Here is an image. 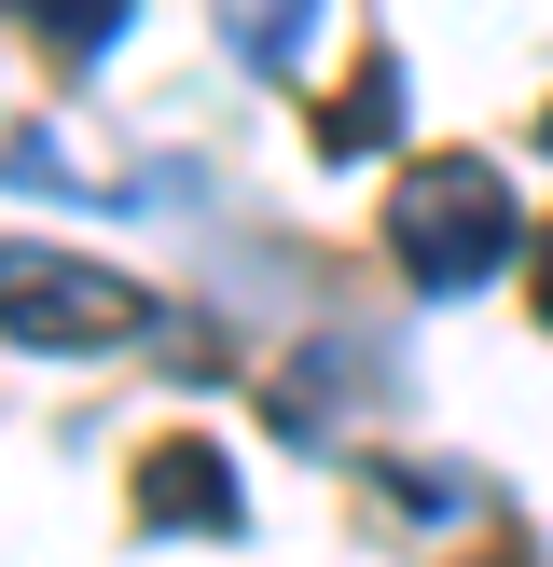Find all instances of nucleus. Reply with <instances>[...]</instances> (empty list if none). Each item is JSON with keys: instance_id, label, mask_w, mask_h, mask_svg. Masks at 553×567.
Returning a JSON list of instances; mask_svg holds the SVG:
<instances>
[{"instance_id": "f257e3e1", "label": "nucleus", "mask_w": 553, "mask_h": 567, "mask_svg": "<svg viewBox=\"0 0 553 567\" xmlns=\"http://www.w3.org/2000/svg\"><path fill=\"white\" fill-rule=\"evenodd\" d=\"M387 249H401L415 291H484V277L525 249V208H512V181H498L484 153H429L401 194H387Z\"/></svg>"}, {"instance_id": "f03ea898", "label": "nucleus", "mask_w": 553, "mask_h": 567, "mask_svg": "<svg viewBox=\"0 0 553 567\" xmlns=\"http://www.w3.org/2000/svg\"><path fill=\"white\" fill-rule=\"evenodd\" d=\"M0 319H14L28 347H125V332H153V291L111 277V264H83V249L0 236Z\"/></svg>"}, {"instance_id": "7ed1b4c3", "label": "nucleus", "mask_w": 553, "mask_h": 567, "mask_svg": "<svg viewBox=\"0 0 553 567\" xmlns=\"http://www.w3.org/2000/svg\"><path fill=\"white\" fill-rule=\"evenodd\" d=\"M138 526H180V540H236L249 485L221 471V443H153L138 457Z\"/></svg>"}, {"instance_id": "20e7f679", "label": "nucleus", "mask_w": 553, "mask_h": 567, "mask_svg": "<svg viewBox=\"0 0 553 567\" xmlns=\"http://www.w3.org/2000/svg\"><path fill=\"white\" fill-rule=\"evenodd\" d=\"M387 138H401V70H387V55H359V83L319 111V153L359 166V153H387Z\"/></svg>"}, {"instance_id": "39448f33", "label": "nucleus", "mask_w": 553, "mask_h": 567, "mask_svg": "<svg viewBox=\"0 0 553 567\" xmlns=\"http://www.w3.org/2000/svg\"><path fill=\"white\" fill-rule=\"evenodd\" d=\"M221 42H236L249 70H304V42H319V0H221Z\"/></svg>"}, {"instance_id": "423d86ee", "label": "nucleus", "mask_w": 553, "mask_h": 567, "mask_svg": "<svg viewBox=\"0 0 553 567\" xmlns=\"http://www.w3.org/2000/svg\"><path fill=\"white\" fill-rule=\"evenodd\" d=\"M125 14H138V0H28V28H42L55 70H97V55L125 42Z\"/></svg>"}, {"instance_id": "0eeeda50", "label": "nucleus", "mask_w": 553, "mask_h": 567, "mask_svg": "<svg viewBox=\"0 0 553 567\" xmlns=\"http://www.w3.org/2000/svg\"><path fill=\"white\" fill-rule=\"evenodd\" d=\"M525 264H540V319H553V221H540V236H525Z\"/></svg>"}, {"instance_id": "6e6552de", "label": "nucleus", "mask_w": 553, "mask_h": 567, "mask_svg": "<svg viewBox=\"0 0 553 567\" xmlns=\"http://www.w3.org/2000/svg\"><path fill=\"white\" fill-rule=\"evenodd\" d=\"M540 138H553V125H540Z\"/></svg>"}]
</instances>
